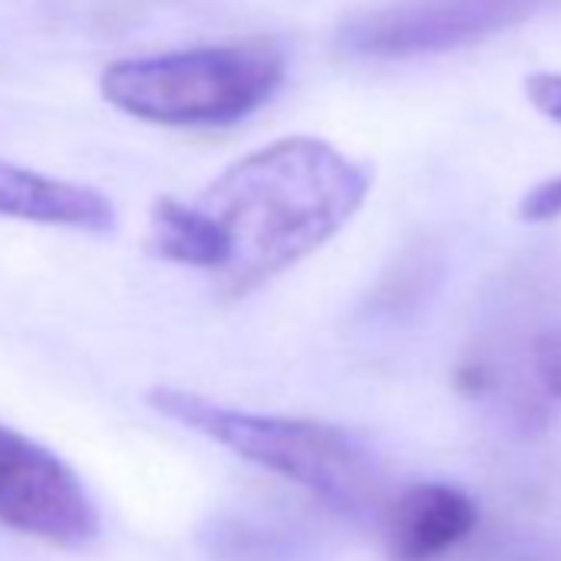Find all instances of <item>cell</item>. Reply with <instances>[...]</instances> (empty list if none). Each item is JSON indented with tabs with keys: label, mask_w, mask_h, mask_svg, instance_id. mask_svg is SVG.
Masks as SVG:
<instances>
[{
	"label": "cell",
	"mask_w": 561,
	"mask_h": 561,
	"mask_svg": "<svg viewBox=\"0 0 561 561\" xmlns=\"http://www.w3.org/2000/svg\"><path fill=\"white\" fill-rule=\"evenodd\" d=\"M374 172L318 136H288L231 162L192 205L221 248L218 288L244 298L324 248L367 202Z\"/></svg>",
	"instance_id": "obj_1"
},
{
	"label": "cell",
	"mask_w": 561,
	"mask_h": 561,
	"mask_svg": "<svg viewBox=\"0 0 561 561\" xmlns=\"http://www.w3.org/2000/svg\"><path fill=\"white\" fill-rule=\"evenodd\" d=\"M146 403L182 430L231 449L238 459L308 489L331 508L364 515L380 502L374 456L354 433L334 423L251 413L179 387H156L146 393Z\"/></svg>",
	"instance_id": "obj_2"
},
{
	"label": "cell",
	"mask_w": 561,
	"mask_h": 561,
	"mask_svg": "<svg viewBox=\"0 0 561 561\" xmlns=\"http://www.w3.org/2000/svg\"><path fill=\"white\" fill-rule=\"evenodd\" d=\"M280 83L285 54L267 41H244L116 60L103 70L100 93L133 119L208 129L248 119Z\"/></svg>",
	"instance_id": "obj_3"
},
{
	"label": "cell",
	"mask_w": 561,
	"mask_h": 561,
	"mask_svg": "<svg viewBox=\"0 0 561 561\" xmlns=\"http://www.w3.org/2000/svg\"><path fill=\"white\" fill-rule=\"evenodd\" d=\"M554 0H390L354 18L341 44L367 60H410L479 44L528 21Z\"/></svg>",
	"instance_id": "obj_4"
},
{
	"label": "cell",
	"mask_w": 561,
	"mask_h": 561,
	"mask_svg": "<svg viewBox=\"0 0 561 561\" xmlns=\"http://www.w3.org/2000/svg\"><path fill=\"white\" fill-rule=\"evenodd\" d=\"M0 525L57 548L100 538V508L83 479L44 443L0 423Z\"/></svg>",
	"instance_id": "obj_5"
},
{
	"label": "cell",
	"mask_w": 561,
	"mask_h": 561,
	"mask_svg": "<svg viewBox=\"0 0 561 561\" xmlns=\"http://www.w3.org/2000/svg\"><path fill=\"white\" fill-rule=\"evenodd\" d=\"M479 525V505L456 485L416 482L383 505L390 561H439Z\"/></svg>",
	"instance_id": "obj_6"
},
{
	"label": "cell",
	"mask_w": 561,
	"mask_h": 561,
	"mask_svg": "<svg viewBox=\"0 0 561 561\" xmlns=\"http://www.w3.org/2000/svg\"><path fill=\"white\" fill-rule=\"evenodd\" d=\"M0 218L83 234H110L119 221L116 205L100 188L44 175L18 162H0Z\"/></svg>",
	"instance_id": "obj_7"
},
{
	"label": "cell",
	"mask_w": 561,
	"mask_h": 561,
	"mask_svg": "<svg viewBox=\"0 0 561 561\" xmlns=\"http://www.w3.org/2000/svg\"><path fill=\"white\" fill-rule=\"evenodd\" d=\"M146 251L159 261L218 274L221 248L205 215L182 198H159L149 211Z\"/></svg>",
	"instance_id": "obj_8"
},
{
	"label": "cell",
	"mask_w": 561,
	"mask_h": 561,
	"mask_svg": "<svg viewBox=\"0 0 561 561\" xmlns=\"http://www.w3.org/2000/svg\"><path fill=\"white\" fill-rule=\"evenodd\" d=\"M531 360H535L538 380H541L554 397H561V328H551V331H545V334L535 337Z\"/></svg>",
	"instance_id": "obj_9"
},
{
	"label": "cell",
	"mask_w": 561,
	"mask_h": 561,
	"mask_svg": "<svg viewBox=\"0 0 561 561\" xmlns=\"http://www.w3.org/2000/svg\"><path fill=\"white\" fill-rule=\"evenodd\" d=\"M522 221H554L561 218V175L538 182L518 205Z\"/></svg>",
	"instance_id": "obj_10"
},
{
	"label": "cell",
	"mask_w": 561,
	"mask_h": 561,
	"mask_svg": "<svg viewBox=\"0 0 561 561\" xmlns=\"http://www.w3.org/2000/svg\"><path fill=\"white\" fill-rule=\"evenodd\" d=\"M525 96L541 116H548V119H554L561 126V73H531V77H525Z\"/></svg>",
	"instance_id": "obj_11"
}]
</instances>
